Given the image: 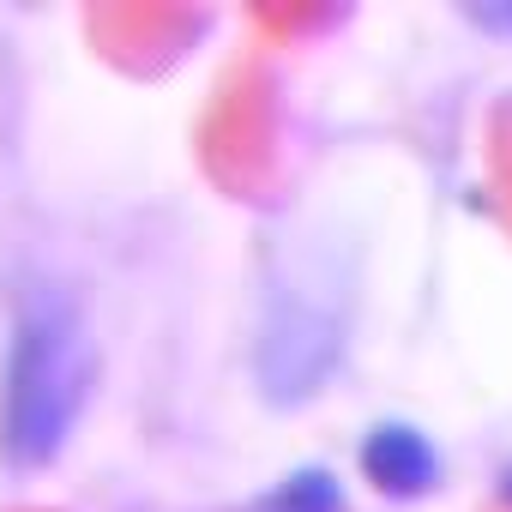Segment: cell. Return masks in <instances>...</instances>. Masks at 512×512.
Returning <instances> with one entry per match:
<instances>
[]
</instances>
